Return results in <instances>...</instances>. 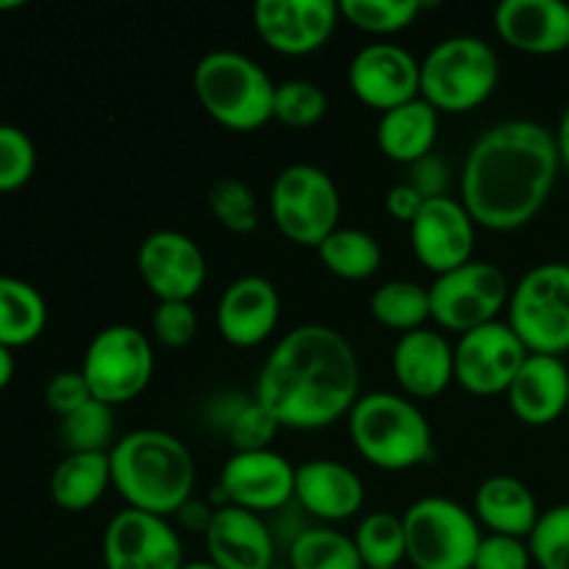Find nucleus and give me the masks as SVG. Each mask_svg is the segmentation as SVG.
<instances>
[{
  "label": "nucleus",
  "mask_w": 569,
  "mask_h": 569,
  "mask_svg": "<svg viewBox=\"0 0 569 569\" xmlns=\"http://www.w3.org/2000/svg\"><path fill=\"white\" fill-rule=\"evenodd\" d=\"M253 395L281 428L322 431L348 420L361 398L359 356L337 328L306 322L278 339Z\"/></svg>",
  "instance_id": "obj_1"
},
{
  "label": "nucleus",
  "mask_w": 569,
  "mask_h": 569,
  "mask_svg": "<svg viewBox=\"0 0 569 569\" xmlns=\"http://www.w3.org/2000/svg\"><path fill=\"white\" fill-rule=\"evenodd\" d=\"M559 170V148L548 126L537 120L498 122L467 153L461 203L487 231H520L545 209Z\"/></svg>",
  "instance_id": "obj_2"
},
{
  "label": "nucleus",
  "mask_w": 569,
  "mask_h": 569,
  "mask_svg": "<svg viewBox=\"0 0 569 569\" xmlns=\"http://www.w3.org/2000/svg\"><path fill=\"white\" fill-rule=\"evenodd\" d=\"M111 487L128 509L156 517H172L192 500L194 470L192 450L176 433L159 428H139L117 439L109 450Z\"/></svg>",
  "instance_id": "obj_3"
},
{
  "label": "nucleus",
  "mask_w": 569,
  "mask_h": 569,
  "mask_svg": "<svg viewBox=\"0 0 569 569\" xmlns=\"http://www.w3.org/2000/svg\"><path fill=\"white\" fill-rule=\"evenodd\" d=\"M348 433L361 459L383 472H406L433 461L428 417L406 395H361L348 415Z\"/></svg>",
  "instance_id": "obj_4"
},
{
  "label": "nucleus",
  "mask_w": 569,
  "mask_h": 569,
  "mask_svg": "<svg viewBox=\"0 0 569 569\" xmlns=\"http://www.w3.org/2000/svg\"><path fill=\"white\" fill-rule=\"evenodd\" d=\"M192 89L198 103L228 131H259L272 120L276 83L264 67L239 50H211L194 64Z\"/></svg>",
  "instance_id": "obj_5"
},
{
  "label": "nucleus",
  "mask_w": 569,
  "mask_h": 569,
  "mask_svg": "<svg viewBox=\"0 0 569 569\" xmlns=\"http://www.w3.org/2000/svg\"><path fill=\"white\" fill-rule=\"evenodd\" d=\"M500 83V61L481 37L456 33L420 61V98L439 114H467L487 103Z\"/></svg>",
  "instance_id": "obj_6"
},
{
  "label": "nucleus",
  "mask_w": 569,
  "mask_h": 569,
  "mask_svg": "<svg viewBox=\"0 0 569 569\" xmlns=\"http://www.w3.org/2000/svg\"><path fill=\"white\" fill-rule=\"evenodd\" d=\"M528 353H569V264L545 261L511 287L509 320Z\"/></svg>",
  "instance_id": "obj_7"
},
{
  "label": "nucleus",
  "mask_w": 569,
  "mask_h": 569,
  "mask_svg": "<svg viewBox=\"0 0 569 569\" xmlns=\"http://www.w3.org/2000/svg\"><path fill=\"white\" fill-rule=\"evenodd\" d=\"M406 561L415 569H472L483 533L476 515L450 498H420L403 511Z\"/></svg>",
  "instance_id": "obj_8"
},
{
  "label": "nucleus",
  "mask_w": 569,
  "mask_h": 569,
  "mask_svg": "<svg viewBox=\"0 0 569 569\" xmlns=\"http://www.w3.org/2000/svg\"><path fill=\"white\" fill-rule=\"evenodd\" d=\"M270 217L289 242L317 250L342 217L337 181L317 164L283 167L270 189Z\"/></svg>",
  "instance_id": "obj_9"
},
{
  "label": "nucleus",
  "mask_w": 569,
  "mask_h": 569,
  "mask_svg": "<svg viewBox=\"0 0 569 569\" xmlns=\"http://www.w3.org/2000/svg\"><path fill=\"white\" fill-rule=\"evenodd\" d=\"M156 359L148 333L133 326H109L92 337L81 361V376L94 400L126 406L148 389Z\"/></svg>",
  "instance_id": "obj_10"
},
{
  "label": "nucleus",
  "mask_w": 569,
  "mask_h": 569,
  "mask_svg": "<svg viewBox=\"0 0 569 569\" xmlns=\"http://www.w3.org/2000/svg\"><path fill=\"white\" fill-rule=\"evenodd\" d=\"M431 292V320L445 331L470 333L489 326L509 309L511 287L506 272L492 261H467L437 276Z\"/></svg>",
  "instance_id": "obj_11"
},
{
  "label": "nucleus",
  "mask_w": 569,
  "mask_h": 569,
  "mask_svg": "<svg viewBox=\"0 0 569 569\" xmlns=\"http://www.w3.org/2000/svg\"><path fill=\"white\" fill-rule=\"evenodd\" d=\"M528 356L531 353L509 322L495 320L456 342V383L476 398L506 395Z\"/></svg>",
  "instance_id": "obj_12"
},
{
  "label": "nucleus",
  "mask_w": 569,
  "mask_h": 569,
  "mask_svg": "<svg viewBox=\"0 0 569 569\" xmlns=\"http://www.w3.org/2000/svg\"><path fill=\"white\" fill-rule=\"evenodd\" d=\"M214 498L220 506H239L253 515L283 511L295 500V465L270 448L231 453Z\"/></svg>",
  "instance_id": "obj_13"
},
{
  "label": "nucleus",
  "mask_w": 569,
  "mask_h": 569,
  "mask_svg": "<svg viewBox=\"0 0 569 569\" xmlns=\"http://www.w3.org/2000/svg\"><path fill=\"white\" fill-rule=\"evenodd\" d=\"M137 267L142 283L159 303L187 300L192 303L209 278L206 256L192 237L172 228L148 233L139 244Z\"/></svg>",
  "instance_id": "obj_14"
},
{
  "label": "nucleus",
  "mask_w": 569,
  "mask_h": 569,
  "mask_svg": "<svg viewBox=\"0 0 569 569\" xmlns=\"http://www.w3.org/2000/svg\"><path fill=\"white\" fill-rule=\"evenodd\" d=\"M106 569H181L183 545L167 517L117 511L103 531Z\"/></svg>",
  "instance_id": "obj_15"
},
{
  "label": "nucleus",
  "mask_w": 569,
  "mask_h": 569,
  "mask_svg": "<svg viewBox=\"0 0 569 569\" xmlns=\"http://www.w3.org/2000/svg\"><path fill=\"white\" fill-rule=\"evenodd\" d=\"M339 17L333 0H259L253 6V28L261 42L295 59L326 48Z\"/></svg>",
  "instance_id": "obj_16"
},
{
  "label": "nucleus",
  "mask_w": 569,
  "mask_h": 569,
  "mask_svg": "<svg viewBox=\"0 0 569 569\" xmlns=\"http://www.w3.org/2000/svg\"><path fill=\"white\" fill-rule=\"evenodd\" d=\"M348 87L359 103L387 114L420 98V61L400 44H367L350 59Z\"/></svg>",
  "instance_id": "obj_17"
},
{
  "label": "nucleus",
  "mask_w": 569,
  "mask_h": 569,
  "mask_svg": "<svg viewBox=\"0 0 569 569\" xmlns=\"http://www.w3.org/2000/svg\"><path fill=\"white\" fill-rule=\"evenodd\" d=\"M476 228L461 200H453L450 194L426 200L420 214L409 226L411 250L426 270H431L433 276H445L472 261Z\"/></svg>",
  "instance_id": "obj_18"
},
{
  "label": "nucleus",
  "mask_w": 569,
  "mask_h": 569,
  "mask_svg": "<svg viewBox=\"0 0 569 569\" xmlns=\"http://www.w3.org/2000/svg\"><path fill=\"white\" fill-rule=\"evenodd\" d=\"M217 328L233 348H259L281 320V295L264 276H242L222 289L217 300Z\"/></svg>",
  "instance_id": "obj_19"
},
{
  "label": "nucleus",
  "mask_w": 569,
  "mask_h": 569,
  "mask_svg": "<svg viewBox=\"0 0 569 569\" xmlns=\"http://www.w3.org/2000/svg\"><path fill=\"white\" fill-rule=\"evenodd\" d=\"M495 31L517 53L559 56L569 50V6L565 0H503L495 9Z\"/></svg>",
  "instance_id": "obj_20"
},
{
  "label": "nucleus",
  "mask_w": 569,
  "mask_h": 569,
  "mask_svg": "<svg viewBox=\"0 0 569 569\" xmlns=\"http://www.w3.org/2000/svg\"><path fill=\"white\" fill-rule=\"evenodd\" d=\"M295 503L326 526L353 520L365 509V483L342 461H303L295 467Z\"/></svg>",
  "instance_id": "obj_21"
},
{
  "label": "nucleus",
  "mask_w": 569,
  "mask_h": 569,
  "mask_svg": "<svg viewBox=\"0 0 569 569\" xmlns=\"http://www.w3.org/2000/svg\"><path fill=\"white\" fill-rule=\"evenodd\" d=\"M392 372L409 400H433L456 383L453 345L433 328L403 333L392 348Z\"/></svg>",
  "instance_id": "obj_22"
},
{
  "label": "nucleus",
  "mask_w": 569,
  "mask_h": 569,
  "mask_svg": "<svg viewBox=\"0 0 569 569\" xmlns=\"http://www.w3.org/2000/svg\"><path fill=\"white\" fill-rule=\"evenodd\" d=\"M203 539L209 561L220 569H270L276 559V537L264 517L239 506H217Z\"/></svg>",
  "instance_id": "obj_23"
},
{
  "label": "nucleus",
  "mask_w": 569,
  "mask_h": 569,
  "mask_svg": "<svg viewBox=\"0 0 569 569\" xmlns=\"http://www.w3.org/2000/svg\"><path fill=\"white\" fill-rule=\"evenodd\" d=\"M509 409L522 426L548 428L569 409V367L556 356H528L506 392Z\"/></svg>",
  "instance_id": "obj_24"
},
{
  "label": "nucleus",
  "mask_w": 569,
  "mask_h": 569,
  "mask_svg": "<svg viewBox=\"0 0 569 569\" xmlns=\"http://www.w3.org/2000/svg\"><path fill=\"white\" fill-rule=\"evenodd\" d=\"M472 515H476L478 526L487 528L489 533L528 539L542 511H539V503L528 483H522L520 478L492 476L476 489Z\"/></svg>",
  "instance_id": "obj_25"
},
{
  "label": "nucleus",
  "mask_w": 569,
  "mask_h": 569,
  "mask_svg": "<svg viewBox=\"0 0 569 569\" xmlns=\"http://www.w3.org/2000/svg\"><path fill=\"white\" fill-rule=\"evenodd\" d=\"M439 137V111L428 100L415 98L381 114L376 128L378 150L395 164H417L433 153Z\"/></svg>",
  "instance_id": "obj_26"
},
{
  "label": "nucleus",
  "mask_w": 569,
  "mask_h": 569,
  "mask_svg": "<svg viewBox=\"0 0 569 569\" xmlns=\"http://www.w3.org/2000/svg\"><path fill=\"white\" fill-rule=\"evenodd\" d=\"M206 422L233 445V453L264 450L278 433V420L256 400V395L222 392L206 406Z\"/></svg>",
  "instance_id": "obj_27"
},
{
  "label": "nucleus",
  "mask_w": 569,
  "mask_h": 569,
  "mask_svg": "<svg viewBox=\"0 0 569 569\" xmlns=\"http://www.w3.org/2000/svg\"><path fill=\"white\" fill-rule=\"evenodd\" d=\"M111 487L109 453H67L50 476V498L61 511H89Z\"/></svg>",
  "instance_id": "obj_28"
},
{
  "label": "nucleus",
  "mask_w": 569,
  "mask_h": 569,
  "mask_svg": "<svg viewBox=\"0 0 569 569\" xmlns=\"http://www.w3.org/2000/svg\"><path fill=\"white\" fill-rule=\"evenodd\" d=\"M48 326V303L37 287L0 276V345L6 350L37 342Z\"/></svg>",
  "instance_id": "obj_29"
},
{
  "label": "nucleus",
  "mask_w": 569,
  "mask_h": 569,
  "mask_svg": "<svg viewBox=\"0 0 569 569\" xmlns=\"http://www.w3.org/2000/svg\"><path fill=\"white\" fill-rule=\"evenodd\" d=\"M317 256L322 267L342 281H367L381 270L383 261L381 242L372 233L342 226L317 248Z\"/></svg>",
  "instance_id": "obj_30"
},
{
  "label": "nucleus",
  "mask_w": 569,
  "mask_h": 569,
  "mask_svg": "<svg viewBox=\"0 0 569 569\" xmlns=\"http://www.w3.org/2000/svg\"><path fill=\"white\" fill-rule=\"evenodd\" d=\"M370 315L400 337L420 331L431 320V292L417 281H387L372 292Z\"/></svg>",
  "instance_id": "obj_31"
},
{
  "label": "nucleus",
  "mask_w": 569,
  "mask_h": 569,
  "mask_svg": "<svg viewBox=\"0 0 569 569\" xmlns=\"http://www.w3.org/2000/svg\"><path fill=\"white\" fill-rule=\"evenodd\" d=\"M292 569H365L353 537L331 526L303 528L289 542Z\"/></svg>",
  "instance_id": "obj_32"
},
{
  "label": "nucleus",
  "mask_w": 569,
  "mask_h": 569,
  "mask_svg": "<svg viewBox=\"0 0 569 569\" xmlns=\"http://www.w3.org/2000/svg\"><path fill=\"white\" fill-rule=\"evenodd\" d=\"M353 542L365 569H400V561H406L403 517L370 511L356 526Z\"/></svg>",
  "instance_id": "obj_33"
},
{
  "label": "nucleus",
  "mask_w": 569,
  "mask_h": 569,
  "mask_svg": "<svg viewBox=\"0 0 569 569\" xmlns=\"http://www.w3.org/2000/svg\"><path fill=\"white\" fill-rule=\"evenodd\" d=\"M114 431V409L94 398L61 417V442L70 453H109L117 445Z\"/></svg>",
  "instance_id": "obj_34"
},
{
  "label": "nucleus",
  "mask_w": 569,
  "mask_h": 569,
  "mask_svg": "<svg viewBox=\"0 0 569 569\" xmlns=\"http://www.w3.org/2000/svg\"><path fill=\"white\" fill-rule=\"evenodd\" d=\"M339 14L359 31L372 37H392L406 31L422 14L420 0H342Z\"/></svg>",
  "instance_id": "obj_35"
},
{
  "label": "nucleus",
  "mask_w": 569,
  "mask_h": 569,
  "mask_svg": "<svg viewBox=\"0 0 569 569\" xmlns=\"http://www.w3.org/2000/svg\"><path fill=\"white\" fill-rule=\"evenodd\" d=\"M209 209L214 220L231 233H253L259 228V200L239 178H220L211 183Z\"/></svg>",
  "instance_id": "obj_36"
},
{
  "label": "nucleus",
  "mask_w": 569,
  "mask_h": 569,
  "mask_svg": "<svg viewBox=\"0 0 569 569\" xmlns=\"http://www.w3.org/2000/svg\"><path fill=\"white\" fill-rule=\"evenodd\" d=\"M328 94L322 87L306 78L276 83V106H272V120L289 128H311L326 117Z\"/></svg>",
  "instance_id": "obj_37"
},
{
  "label": "nucleus",
  "mask_w": 569,
  "mask_h": 569,
  "mask_svg": "<svg viewBox=\"0 0 569 569\" xmlns=\"http://www.w3.org/2000/svg\"><path fill=\"white\" fill-rule=\"evenodd\" d=\"M528 548L539 569H569V503L542 511Z\"/></svg>",
  "instance_id": "obj_38"
},
{
  "label": "nucleus",
  "mask_w": 569,
  "mask_h": 569,
  "mask_svg": "<svg viewBox=\"0 0 569 569\" xmlns=\"http://www.w3.org/2000/svg\"><path fill=\"white\" fill-rule=\"evenodd\" d=\"M37 170V148L17 126H0V192H17Z\"/></svg>",
  "instance_id": "obj_39"
},
{
  "label": "nucleus",
  "mask_w": 569,
  "mask_h": 569,
  "mask_svg": "<svg viewBox=\"0 0 569 569\" xmlns=\"http://www.w3.org/2000/svg\"><path fill=\"white\" fill-rule=\"evenodd\" d=\"M150 326H153L156 342L164 348H187L198 337V311L187 300H167L156 306Z\"/></svg>",
  "instance_id": "obj_40"
},
{
  "label": "nucleus",
  "mask_w": 569,
  "mask_h": 569,
  "mask_svg": "<svg viewBox=\"0 0 569 569\" xmlns=\"http://www.w3.org/2000/svg\"><path fill=\"white\" fill-rule=\"evenodd\" d=\"M531 565L533 559L528 539L487 533L481 545H478L472 569H531Z\"/></svg>",
  "instance_id": "obj_41"
},
{
  "label": "nucleus",
  "mask_w": 569,
  "mask_h": 569,
  "mask_svg": "<svg viewBox=\"0 0 569 569\" xmlns=\"http://www.w3.org/2000/svg\"><path fill=\"white\" fill-rule=\"evenodd\" d=\"M89 400H92V392H89L87 378L81 376V370L56 372L48 381V387H44V403L59 417L72 415V411H78Z\"/></svg>",
  "instance_id": "obj_42"
},
{
  "label": "nucleus",
  "mask_w": 569,
  "mask_h": 569,
  "mask_svg": "<svg viewBox=\"0 0 569 569\" xmlns=\"http://www.w3.org/2000/svg\"><path fill=\"white\" fill-rule=\"evenodd\" d=\"M411 170V187L422 194L426 200L433 198H445V189H448V167L445 161L439 159L437 153L426 156L422 161L409 167Z\"/></svg>",
  "instance_id": "obj_43"
},
{
  "label": "nucleus",
  "mask_w": 569,
  "mask_h": 569,
  "mask_svg": "<svg viewBox=\"0 0 569 569\" xmlns=\"http://www.w3.org/2000/svg\"><path fill=\"white\" fill-rule=\"evenodd\" d=\"M422 203H426V198H422V194L417 192L409 181L395 183V187L387 192L389 217L398 222H406V226H411V222H415V217L420 214Z\"/></svg>",
  "instance_id": "obj_44"
},
{
  "label": "nucleus",
  "mask_w": 569,
  "mask_h": 569,
  "mask_svg": "<svg viewBox=\"0 0 569 569\" xmlns=\"http://www.w3.org/2000/svg\"><path fill=\"white\" fill-rule=\"evenodd\" d=\"M214 511L217 506L206 503V500H187V503L181 506V511H178V520H181L183 528H189V531H200L206 533L209 531L211 520H214Z\"/></svg>",
  "instance_id": "obj_45"
},
{
  "label": "nucleus",
  "mask_w": 569,
  "mask_h": 569,
  "mask_svg": "<svg viewBox=\"0 0 569 569\" xmlns=\"http://www.w3.org/2000/svg\"><path fill=\"white\" fill-rule=\"evenodd\" d=\"M553 137H556V148H559L561 167H567V170H569V103H567L565 114H561L559 128L553 131Z\"/></svg>",
  "instance_id": "obj_46"
},
{
  "label": "nucleus",
  "mask_w": 569,
  "mask_h": 569,
  "mask_svg": "<svg viewBox=\"0 0 569 569\" xmlns=\"http://www.w3.org/2000/svg\"><path fill=\"white\" fill-rule=\"evenodd\" d=\"M11 378H14V356H11V350H6L0 345V392L9 387Z\"/></svg>",
  "instance_id": "obj_47"
},
{
  "label": "nucleus",
  "mask_w": 569,
  "mask_h": 569,
  "mask_svg": "<svg viewBox=\"0 0 569 569\" xmlns=\"http://www.w3.org/2000/svg\"><path fill=\"white\" fill-rule=\"evenodd\" d=\"M181 569H220V567H214L211 561H192V565H183Z\"/></svg>",
  "instance_id": "obj_48"
},
{
  "label": "nucleus",
  "mask_w": 569,
  "mask_h": 569,
  "mask_svg": "<svg viewBox=\"0 0 569 569\" xmlns=\"http://www.w3.org/2000/svg\"><path fill=\"white\" fill-rule=\"evenodd\" d=\"M22 0H0V11H11V9H20Z\"/></svg>",
  "instance_id": "obj_49"
},
{
  "label": "nucleus",
  "mask_w": 569,
  "mask_h": 569,
  "mask_svg": "<svg viewBox=\"0 0 569 569\" xmlns=\"http://www.w3.org/2000/svg\"><path fill=\"white\" fill-rule=\"evenodd\" d=\"M567 415H569V409H567Z\"/></svg>",
  "instance_id": "obj_50"
}]
</instances>
